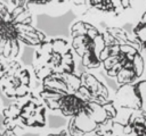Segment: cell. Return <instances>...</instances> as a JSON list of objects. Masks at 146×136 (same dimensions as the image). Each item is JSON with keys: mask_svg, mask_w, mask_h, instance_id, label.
<instances>
[{"mask_svg": "<svg viewBox=\"0 0 146 136\" xmlns=\"http://www.w3.org/2000/svg\"><path fill=\"white\" fill-rule=\"evenodd\" d=\"M32 71L18 60H5V72L0 88L3 95L14 101L22 100L32 93Z\"/></svg>", "mask_w": 146, "mask_h": 136, "instance_id": "ba28073f", "label": "cell"}, {"mask_svg": "<svg viewBox=\"0 0 146 136\" xmlns=\"http://www.w3.org/2000/svg\"><path fill=\"white\" fill-rule=\"evenodd\" d=\"M105 48L101 67L118 86L139 81L145 73L146 61L139 42L132 34L117 26L103 29Z\"/></svg>", "mask_w": 146, "mask_h": 136, "instance_id": "7a4b0ae2", "label": "cell"}, {"mask_svg": "<svg viewBox=\"0 0 146 136\" xmlns=\"http://www.w3.org/2000/svg\"><path fill=\"white\" fill-rule=\"evenodd\" d=\"M69 42L74 55L87 71L101 67V56L105 48L103 31L87 20H76L69 28Z\"/></svg>", "mask_w": 146, "mask_h": 136, "instance_id": "5b68a950", "label": "cell"}, {"mask_svg": "<svg viewBox=\"0 0 146 136\" xmlns=\"http://www.w3.org/2000/svg\"><path fill=\"white\" fill-rule=\"evenodd\" d=\"M118 110L113 99L107 101H91L75 118L68 121L66 130L71 136H87L95 133L101 126L112 119H116Z\"/></svg>", "mask_w": 146, "mask_h": 136, "instance_id": "52a82bcc", "label": "cell"}, {"mask_svg": "<svg viewBox=\"0 0 146 136\" xmlns=\"http://www.w3.org/2000/svg\"><path fill=\"white\" fill-rule=\"evenodd\" d=\"M122 136H146V118L129 114L123 121Z\"/></svg>", "mask_w": 146, "mask_h": 136, "instance_id": "8fae6325", "label": "cell"}, {"mask_svg": "<svg viewBox=\"0 0 146 136\" xmlns=\"http://www.w3.org/2000/svg\"><path fill=\"white\" fill-rule=\"evenodd\" d=\"M46 38L33 24L27 1H0V58L16 60L21 45L35 48Z\"/></svg>", "mask_w": 146, "mask_h": 136, "instance_id": "3957f363", "label": "cell"}, {"mask_svg": "<svg viewBox=\"0 0 146 136\" xmlns=\"http://www.w3.org/2000/svg\"><path fill=\"white\" fill-rule=\"evenodd\" d=\"M132 35L139 42L142 51L146 56V9L132 29Z\"/></svg>", "mask_w": 146, "mask_h": 136, "instance_id": "7c38bea8", "label": "cell"}, {"mask_svg": "<svg viewBox=\"0 0 146 136\" xmlns=\"http://www.w3.org/2000/svg\"><path fill=\"white\" fill-rule=\"evenodd\" d=\"M46 136H71L69 132L66 129H62L58 132H51V133L47 134Z\"/></svg>", "mask_w": 146, "mask_h": 136, "instance_id": "5bb4252c", "label": "cell"}, {"mask_svg": "<svg viewBox=\"0 0 146 136\" xmlns=\"http://www.w3.org/2000/svg\"><path fill=\"white\" fill-rule=\"evenodd\" d=\"M0 106H1V102H0Z\"/></svg>", "mask_w": 146, "mask_h": 136, "instance_id": "e0dca14e", "label": "cell"}, {"mask_svg": "<svg viewBox=\"0 0 146 136\" xmlns=\"http://www.w3.org/2000/svg\"><path fill=\"white\" fill-rule=\"evenodd\" d=\"M31 71L39 82L57 74L76 72L75 55L68 39L50 37L35 47Z\"/></svg>", "mask_w": 146, "mask_h": 136, "instance_id": "277c9868", "label": "cell"}, {"mask_svg": "<svg viewBox=\"0 0 146 136\" xmlns=\"http://www.w3.org/2000/svg\"><path fill=\"white\" fill-rule=\"evenodd\" d=\"M123 122L116 119H112L99 128L95 132V136H122Z\"/></svg>", "mask_w": 146, "mask_h": 136, "instance_id": "4fadbf2b", "label": "cell"}, {"mask_svg": "<svg viewBox=\"0 0 146 136\" xmlns=\"http://www.w3.org/2000/svg\"><path fill=\"white\" fill-rule=\"evenodd\" d=\"M0 136H19L16 132H13V131H9V130H0Z\"/></svg>", "mask_w": 146, "mask_h": 136, "instance_id": "2e32d148", "label": "cell"}, {"mask_svg": "<svg viewBox=\"0 0 146 136\" xmlns=\"http://www.w3.org/2000/svg\"><path fill=\"white\" fill-rule=\"evenodd\" d=\"M113 101L117 110L121 108L129 114L146 118V79L118 86Z\"/></svg>", "mask_w": 146, "mask_h": 136, "instance_id": "9c48e42d", "label": "cell"}, {"mask_svg": "<svg viewBox=\"0 0 146 136\" xmlns=\"http://www.w3.org/2000/svg\"><path fill=\"white\" fill-rule=\"evenodd\" d=\"M86 6L90 9L97 11L112 17H119L132 8V2L128 0H94L84 1Z\"/></svg>", "mask_w": 146, "mask_h": 136, "instance_id": "30bf717a", "label": "cell"}, {"mask_svg": "<svg viewBox=\"0 0 146 136\" xmlns=\"http://www.w3.org/2000/svg\"><path fill=\"white\" fill-rule=\"evenodd\" d=\"M47 111L38 94L32 92L26 98L12 102L1 110L3 127L13 132L44 128L47 123Z\"/></svg>", "mask_w": 146, "mask_h": 136, "instance_id": "8992f818", "label": "cell"}, {"mask_svg": "<svg viewBox=\"0 0 146 136\" xmlns=\"http://www.w3.org/2000/svg\"><path fill=\"white\" fill-rule=\"evenodd\" d=\"M5 72V60H3L2 58H0V82L2 79L3 75Z\"/></svg>", "mask_w": 146, "mask_h": 136, "instance_id": "9a60e30c", "label": "cell"}, {"mask_svg": "<svg viewBox=\"0 0 146 136\" xmlns=\"http://www.w3.org/2000/svg\"><path fill=\"white\" fill-rule=\"evenodd\" d=\"M38 96L47 110L75 118L91 101L110 99L108 87L89 71L57 74L40 82Z\"/></svg>", "mask_w": 146, "mask_h": 136, "instance_id": "6da1fadb", "label": "cell"}]
</instances>
